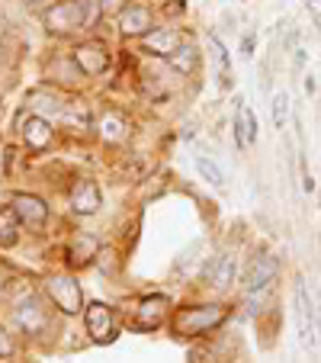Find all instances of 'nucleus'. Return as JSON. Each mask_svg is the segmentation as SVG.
<instances>
[{
    "label": "nucleus",
    "instance_id": "f257e3e1",
    "mask_svg": "<svg viewBox=\"0 0 321 363\" xmlns=\"http://www.w3.org/2000/svg\"><path fill=\"white\" fill-rule=\"evenodd\" d=\"M232 318V306L228 302H190V306H177L171 312V331L177 341H199L209 337Z\"/></svg>",
    "mask_w": 321,
    "mask_h": 363
},
{
    "label": "nucleus",
    "instance_id": "f03ea898",
    "mask_svg": "<svg viewBox=\"0 0 321 363\" xmlns=\"http://www.w3.org/2000/svg\"><path fill=\"white\" fill-rule=\"evenodd\" d=\"M103 13L100 0H55L42 13V26L55 39H71L94 26V16Z\"/></svg>",
    "mask_w": 321,
    "mask_h": 363
},
{
    "label": "nucleus",
    "instance_id": "7ed1b4c3",
    "mask_svg": "<svg viewBox=\"0 0 321 363\" xmlns=\"http://www.w3.org/2000/svg\"><path fill=\"white\" fill-rule=\"evenodd\" d=\"M52 302L42 296V289H26V293H20L13 302H10V318H13V325L23 331V335L29 337H42L52 331Z\"/></svg>",
    "mask_w": 321,
    "mask_h": 363
},
{
    "label": "nucleus",
    "instance_id": "20e7f679",
    "mask_svg": "<svg viewBox=\"0 0 321 363\" xmlns=\"http://www.w3.org/2000/svg\"><path fill=\"white\" fill-rule=\"evenodd\" d=\"M39 289H42V296L55 306V312H62V315H84V308H87L84 289L71 270H52V274H45Z\"/></svg>",
    "mask_w": 321,
    "mask_h": 363
},
{
    "label": "nucleus",
    "instance_id": "39448f33",
    "mask_svg": "<svg viewBox=\"0 0 321 363\" xmlns=\"http://www.w3.org/2000/svg\"><path fill=\"white\" fill-rule=\"evenodd\" d=\"M171 312H174V302L167 299L164 293L142 296V299L135 302V308H132L129 328L132 331H157L171 322Z\"/></svg>",
    "mask_w": 321,
    "mask_h": 363
},
{
    "label": "nucleus",
    "instance_id": "423d86ee",
    "mask_svg": "<svg viewBox=\"0 0 321 363\" xmlns=\"http://www.w3.org/2000/svg\"><path fill=\"white\" fill-rule=\"evenodd\" d=\"M71 58L77 62V68L84 71V77H103L113 68V48L106 39H81L71 45Z\"/></svg>",
    "mask_w": 321,
    "mask_h": 363
},
{
    "label": "nucleus",
    "instance_id": "0eeeda50",
    "mask_svg": "<svg viewBox=\"0 0 321 363\" xmlns=\"http://www.w3.org/2000/svg\"><path fill=\"white\" fill-rule=\"evenodd\" d=\"M16 132H20V142L29 155H45V151L55 145V135H58V129H55L52 119L35 116V113H29V110L20 116Z\"/></svg>",
    "mask_w": 321,
    "mask_h": 363
},
{
    "label": "nucleus",
    "instance_id": "6e6552de",
    "mask_svg": "<svg viewBox=\"0 0 321 363\" xmlns=\"http://www.w3.org/2000/svg\"><path fill=\"white\" fill-rule=\"evenodd\" d=\"M10 206H13V213L20 216L23 228H29V232H45L48 222H52V206H48L39 193L16 190V193H10Z\"/></svg>",
    "mask_w": 321,
    "mask_h": 363
},
{
    "label": "nucleus",
    "instance_id": "1a4fd4ad",
    "mask_svg": "<svg viewBox=\"0 0 321 363\" xmlns=\"http://www.w3.org/2000/svg\"><path fill=\"white\" fill-rule=\"evenodd\" d=\"M235 277H238V257L232 251H219L212 254L209 261L199 270V283L212 293H228L235 286Z\"/></svg>",
    "mask_w": 321,
    "mask_h": 363
},
{
    "label": "nucleus",
    "instance_id": "9d476101",
    "mask_svg": "<svg viewBox=\"0 0 321 363\" xmlns=\"http://www.w3.org/2000/svg\"><path fill=\"white\" fill-rule=\"evenodd\" d=\"M94 135L100 145L119 148V145H125L132 138V119L125 116L123 110H116V106H106V110H100L94 119Z\"/></svg>",
    "mask_w": 321,
    "mask_h": 363
},
{
    "label": "nucleus",
    "instance_id": "9b49d317",
    "mask_svg": "<svg viewBox=\"0 0 321 363\" xmlns=\"http://www.w3.org/2000/svg\"><path fill=\"white\" fill-rule=\"evenodd\" d=\"M103 206V190L94 177H74L68 186V209L77 219H90L100 213Z\"/></svg>",
    "mask_w": 321,
    "mask_h": 363
},
{
    "label": "nucleus",
    "instance_id": "f8f14e48",
    "mask_svg": "<svg viewBox=\"0 0 321 363\" xmlns=\"http://www.w3.org/2000/svg\"><path fill=\"white\" fill-rule=\"evenodd\" d=\"M84 331L94 344H110L116 337V308L106 302H87L84 308Z\"/></svg>",
    "mask_w": 321,
    "mask_h": 363
},
{
    "label": "nucleus",
    "instance_id": "ddd939ff",
    "mask_svg": "<svg viewBox=\"0 0 321 363\" xmlns=\"http://www.w3.org/2000/svg\"><path fill=\"white\" fill-rule=\"evenodd\" d=\"M184 42H190L184 29H177V26H157L154 33H148L142 42H138V52H142V55H148V58H161V62H167V58H171L174 52L184 45Z\"/></svg>",
    "mask_w": 321,
    "mask_h": 363
},
{
    "label": "nucleus",
    "instance_id": "4468645a",
    "mask_svg": "<svg viewBox=\"0 0 321 363\" xmlns=\"http://www.w3.org/2000/svg\"><path fill=\"white\" fill-rule=\"evenodd\" d=\"M116 29L123 39H135L142 42L148 33L157 29V20H154V10L151 7H142V4H129L123 13L116 16Z\"/></svg>",
    "mask_w": 321,
    "mask_h": 363
},
{
    "label": "nucleus",
    "instance_id": "2eb2a0df",
    "mask_svg": "<svg viewBox=\"0 0 321 363\" xmlns=\"http://www.w3.org/2000/svg\"><path fill=\"white\" fill-rule=\"evenodd\" d=\"M295 322H299V341L305 347H315L318 341V322H315V302L308 296L305 280H295Z\"/></svg>",
    "mask_w": 321,
    "mask_h": 363
},
{
    "label": "nucleus",
    "instance_id": "dca6fc26",
    "mask_svg": "<svg viewBox=\"0 0 321 363\" xmlns=\"http://www.w3.org/2000/svg\"><path fill=\"white\" fill-rule=\"evenodd\" d=\"M100 251H103V245H100V238H96V235L74 232V235H71V241H68V247H64V261H68V270L90 267V264L100 257Z\"/></svg>",
    "mask_w": 321,
    "mask_h": 363
},
{
    "label": "nucleus",
    "instance_id": "f3484780",
    "mask_svg": "<svg viewBox=\"0 0 321 363\" xmlns=\"http://www.w3.org/2000/svg\"><path fill=\"white\" fill-rule=\"evenodd\" d=\"M280 277V257L274 254H254L244 267V289H270Z\"/></svg>",
    "mask_w": 321,
    "mask_h": 363
},
{
    "label": "nucleus",
    "instance_id": "a211bd4d",
    "mask_svg": "<svg viewBox=\"0 0 321 363\" xmlns=\"http://www.w3.org/2000/svg\"><path fill=\"white\" fill-rule=\"evenodd\" d=\"M64 103H68V96H64L55 84H52V87H39V90H33V94L26 96V110L35 113V116L52 119V123L58 125V116H62Z\"/></svg>",
    "mask_w": 321,
    "mask_h": 363
},
{
    "label": "nucleus",
    "instance_id": "6ab92c4d",
    "mask_svg": "<svg viewBox=\"0 0 321 363\" xmlns=\"http://www.w3.org/2000/svg\"><path fill=\"white\" fill-rule=\"evenodd\" d=\"M94 113H90V103L81 100V96H71L68 103H64L62 116H58V129L64 132H90L94 129Z\"/></svg>",
    "mask_w": 321,
    "mask_h": 363
},
{
    "label": "nucleus",
    "instance_id": "aec40b11",
    "mask_svg": "<svg viewBox=\"0 0 321 363\" xmlns=\"http://www.w3.org/2000/svg\"><path fill=\"white\" fill-rule=\"evenodd\" d=\"M232 135H235V145L241 151H247L254 142H257V116L244 106V100H235V123H232Z\"/></svg>",
    "mask_w": 321,
    "mask_h": 363
},
{
    "label": "nucleus",
    "instance_id": "412c9836",
    "mask_svg": "<svg viewBox=\"0 0 321 363\" xmlns=\"http://www.w3.org/2000/svg\"><path fill=\"white\" fill-rule=\"evenodd\" d=\"M167 68H171L174 74H180V77H196L199 68H203V52H199L193 42H184V45L167 58Z\"/></svg>",
    "mask_w": 321,
    "mask_h": 363
},
{
    "label": "nucleus",
    "instance_id": "4be33fe9",
    "mask_svg": "<svg viewBox=\"0 0 321 363\" xmlns=\"http://www.w3.org/2000/svg\"><path fill=\"white\" fill-rule=\"evenodd\" d=\"M48 81L55 84V87H68V90H74L77 84L84 81V71L77 68V62L71 58V52L48 65Z\"/></svg>",
    "mask_w": 321,
    "mask_h": 363
},
{
    "label": "nucleus",
    "instance_id": "5701e85b",
    "mask_svg": "<svg viewBox=\"0 0 321 363\" xmlns=\"http://www.w3.org/2000/svg\"><path fill=\"white\" fill-rule=\"evenodd\" d=\"M20 235H23V222L7 199V203H0V251H10V247L20 245Z\"/></svg>",
    "mask_w": 321,
    "mask_h": 363
},
{
    "label": "nucleus",
    "instance_id": "b1692460",
    "mask_svg": "<svg viewBox=\"0 0 321 363\" xmlns=\"http://www.w3.org/2000/svg\"><path fill=\"white\" fill-rule=\"evenodd\" d=\"M193 164H196V174L209 186H215V190H222V186H225V174H222V167L215 164L212 158H203V155H196V161H193Z\"/></svg>",
    "mask_w": 321,
    "mask_h": 363
},
{
    "label": "nucleus",
    "instance_id": "393cba45",
    "mask_svg": "<svg viewBox=\"0 0 321 363\" xmlns=\"http://www.w3.org/2000/svg\"><path fill=\"white\" fill-rule=\"evenodd\" d=\"M274 125L280 132L289 125V96L286 94H274Z\"/></svg>",
    "mask_w": 321,
    "mask_h": 363
},
{
    "label": "nucleus",
    "instance_id": "a878e982",
    "mask_svg": "<svg viewBox=\"0 0 321 363\" xmlns=\"http://www.w3.org/2000/svg\"><path fill=\"white\" fill-rule=\"evenodd\" d=\"M10 357H16V337L7 325L0 322V360H10Z\"/></svg>",
    "mask_w": 321,
    "mask_h": 363
},
{
    "label": "nucleus",
    "instance_id": "bb28decb",
    "mask_svg": "<svg viewBox=\"0 0 321 363\" xmlns=\"http://www.w3.org/2000/svg\"><path fill=\"white\" fill-rule=\"evenodd\" d=\"M125 7H129V0H100L103 16H106V13H110V16H119Z\"/></svg>",
    "mask_w": 321,
    "mask_h": 363
},
{
    "label": "nucleus",
    "instance_id": "cd10ccee",
    "mask_svg": "<svg viewBox=\"0 0 321 363\" xmlns=\"http://www.w3.org/2000/svg\"><path fill=\"white\" fill-rule=\"evenodd\" d=\"M184 10H186V0H174V4H167V7H164V13L177 16V13H184Z\"/></svg>",
    "mask_w": 321,
    "mask_h": 363
},
{
    "label": "nucleus",
    "instance_id": "c85d7f7f",
    "mask_svg": "<svg viewBox=\"0 0 321 363\" xmlns=\"http://www.w3.org/2000/svg\"><path fill=\"white\" fill-rule=\"evenodd\" d=\"M305 7H308V13H312L315 20H321V0H305Z\"/></svg>",
    "mask_w": 321,
    "mask_h": 363
},
{
    "label": "nucleus",
    "instance_id": "c756f323",
    "mask_svg": "<svg viewBox=\"0 0 321 363\" xmlns=\"http://www.w3.org/2000/svg\"><path fill=\"white\" fill-rule=\"evenodd\" d=\"M251 48H254V39H251V35H247V39L241 42V55H244V58H254V52H251Z\"/></svg>",
    "mask_w": 321,
    "mask_h": 363
},
{
    "label": "nucleus",
    "instance_id": "7c9ffc66",
    "mask_svg": "<svg viewBox=\"0 0 321 363\" xmlns=\"http://www.w3.org/2000/svg\"><path fill=\"white\" fill-rule=\"evenodd\" d=\"M7 158H10V155H7L4 148H0V180L7 177Z\"/></svg>",
    "mask_w": 321,
    "mask_h": 363
},
{
    "label": "nucleus",
    "instance_id": "2f4dec72",
    "mask_svg": "<svg viewBox=\"0 0 321 363\" xmlns=\"http://www.w3.org/2000/svg\"><path fill=\"white\" fill-rule=\"evenodd\" d=\"M7 289H10V283H7V274H4V270H0V299H4V296H7Z\"/></svg>",
    "mask_w": 321,
    "mask_h": 363
},
{
    "label": "nucleus",
    "instance_id": "473e14b6",
    "mask_svg": "<svg viewBox=\"0 0 321 363\" xmlns=\"http://www.w3.org/2000/svg\"><path fill=\"white\" fill-rule=\"evenodd\" d=\"M302 190H305V193H312V190H315V180L308 177V174H305V177H302Z\"/></svg>",
    "mask_w": 321,
    "mask_h": 363
},
{
    "label": "nucleus",
    "instance_id": "72a5a7b5",
    "mask_svg": "<svg viewBox=\"0 0 321 363\" xmlns=\"http://www.w3.org/2000/svg\"><path fill=\"white\" fill-rule=\"evenodd\" d=\"M0 184H4V180H0Z\"/></svg>",
    "mask_w": 321,
    "mask_h": 363
}]
</instances>
